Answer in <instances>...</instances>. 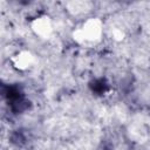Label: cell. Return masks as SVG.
<instances>
[{"instance_id": "3957f363", "label": "cell", "mask_w": 150, "mask_h": 150, "mask_svg": "<svg viewBox=\"0 0 150 150\" xmlns=\"http://www.w3.org/2000/svg\"><path fill=\"white\" fill-rule=\"evenodd\" d=\"M12 62L15 68H18L20 70H25L30 67V64L33 62V56L27 52H22V53L16 54L12 59Z\"/></svg>"}, {"instance_id": "6da1fadb", "label": "cell", "mask_w": 150, "mask_h": 150, "mask_svg": "<svg viewBox=\"0 0 150 150\" xmlns=\"http://www.w3.org/2000/svg\"><path fill=\"white\" fill-rule=\"evenodd\" d=\"M102 34V26L101 22L96 19L87 20L75 34V38L81 43H93L100 40Z\"/></svg>"}, {"instance_id": "7a4b0ae2", "label": "cell", "mask_w": 150, "mask_h": 150, "mask_svg": "<svg viewBox=\"0 0 150 150\" xmlns=\"http://www.w3.org/2000/svg\"><path fill=\"white\" fill-rule=\"evenodd\" d=\"M33 30L35 32L36 35L41 36V38H45V36H48L50 30H52V25L48 20V18H38L34 22H33Z\"/></svg>"}]
</instances>
